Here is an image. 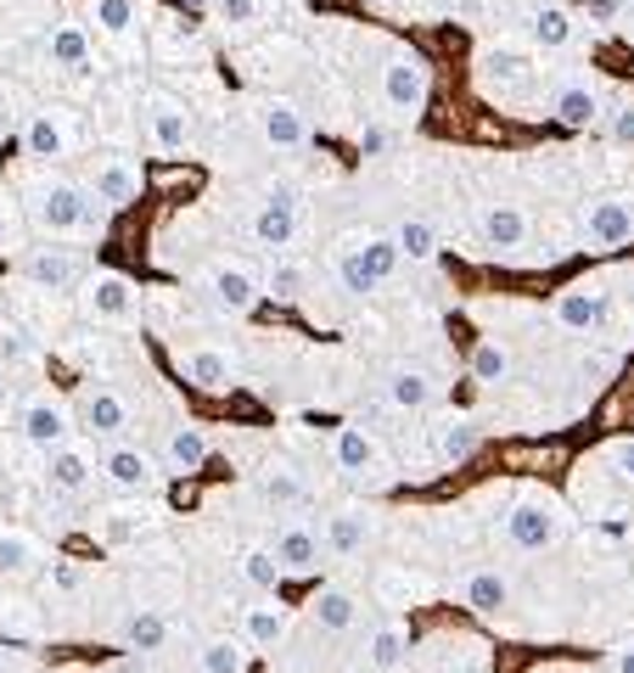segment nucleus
<instances>
[{"label": "nucleus", "instance_id": "nucleus-42", "mask_svg": "<svg viewBox=\"0 0 634 673\" xmlns=\"http://www.w3.org/2000/svg\"><path fill=\"white\" fill-rule=\"evenodd\" d=\"M203 673H242V646L237 639H208L203 646Z\"/></svg>", "mask_w": 634, "mask_h": 673}, {"label": "nucleus", "instance_id": "nucleus-39", "mask_svg": "<svg viewBox=\"0 0 634 673\" xmlns=\"http://www.w3.org/2000/svg\"><path fill=\"white\" fill-rule=\"evenodd\" d=\"M393 242H398V253H405V258H432V253H439V236H432V225L427 219H405V225H398V236H393Z\"/></svg>", "mask_w": 634, "mask_h": 673}, {"label": "nucleus", "instance_id": "nucleus-14", "mask_svg": "<svg viewBox=\"0 0 634 673\" xmlns=\"http://www.w3.org/2000/svg\"><path fill=\"white\" fill-rule=\"evenodd\" d=\"M258 124H264V141H270V147H281V152L304 147V113H297L292 101H264Z\"/></svg>", "mask_w": 634, "mask_h": 673}, {"label": "nucleus", "instance_id": "nucleus-46", "mask_svg": "<svg viewBox=\"0 0 634 673\" xmlns=\"http://www.w3.org/2000/svg\"><path fill=\"white\" fill-rule=\"evenodd\" d=\"M270 287H276V297H297V287H304V269H297V264H276Z\"/></svg>", "mask_w": 634, "mask_h": 673}, {"label": "nucleus", "instance_id": "nucleus-23", "mask_svg": "<svg viewBox=\"0 0 634 673\" xmlns=\"http://www.w3.org/2000/svg\"><path fill=\"white\" fill-rule=\"evenodd\" d=\"M46 51H51L56 67H85V62H90V34H85L79 23H56L51 40H46Z\"/></svg>", "mask_w": 634, "mask_h": 673}, {"label": "nucleus", "instance_id": "nucleus-48", "mask_svg": "<svg viewBox=\"0 0 634 673\" xmlns=\"http://www.w3.org/2000/svg\"><path fill=\"white\" fill-rule=\"evenodd\" d=\"M612 673H634V646H623V651H612Z\"/></svg>", "mask_w": 634, "mask_h": 673}, {"label": "nucleus", "instance_id": "nucleus-43", "mask_svg": "<svg viewBox=\"0 0 634 673\" xmlns=\"http://www.w3.org/2000/svg\"><path fill=\"white\" fill-rule=\"evenodd\" d=\"M264 499H270V505H292V499H304V483H297L292 471H276V478H264Z\"/></svg>", "mask_w": 634, "mask_h": 673}, {"label": "nucleus", "instance_id": "nucleus-32", "mask_svg": "<svg viewBox=\"0 0 634 673\" xmlns=\"http://www.w3.org/2000/svg\"><path fill=\"white\" fill-rule=\"evenodd\" d=\"M354 247H359L365 269H371L377 281H388L393 269H398V258H405V253H398V242H393V236H365V242H354Z\"/></svg>", "mask_w": 634, "mask_h": 673}, {"label": "nucleus", "instance_id": "nucleus-30", "mask_svg": "<svg viewBox=\"0 0 634 673\" xmlns=\"http://www.w3.org/2000/svg\"><path fill=\"white\" fill-rule=\"evenodd\" d=\"M163 639H169V623H163L157 612H136L124 623V646L129 651H163Z\"/></svg>", "mask_w": 634, "mask_h": 673}, {"label": "nucleus", "instance_id": "nucleus-51", "mask_svg": "<svg viewBox=\"0 0 634 673\" xmlns=\"http://www.w3.org/2000/svg\"><path fill=\"white\" fill-rule=\"evenodd\" d=\"M0 253H7V225H0Z\"/></svg>", "mask_w": 634, "mask_h": 673}, {"label": "nucleus", "instance_id": "nucleus-47", "mask_svg": "<svg viewBox=\"0 0 634 673\" xmlns=\"http://www.w3.org/2000/svg\"><path fill=\"white\" fill-rule=\"evenodd\" d=\"M612 135H618V141H629V147H634V107H623V113L612 118Z\"/></svg>", "mask_w": 634, "mask_h": 673}, {"label": "nucleus", "instance_id": "nucleus-17", "mask_svg": "<svg viewBox=\"0 0 634 673\" xmlns=\"http://www.w3.org/2000/svg\"><path fill=\"white\" fill-rule=\"evenodd\" d=\"M129 309H136V287H129L124 276H96V281H90V315L124 320Z\"/></svg>", "mask_w": 634, "mask_h": 673}, {"label": "nucleus", "instance_id": "nucleus-53", "mask_svg": "<svg viewBox=\"0 0 634 673\" xmlns=\"http://www.w3.org/2000/svg\"><path fill=\"white\" fill-rule=\"evenodd\" d=\"M0 668H7V657H0Z\"/></svg>", "mask_w": 634, "mask_h": 673}, {"label": "nucleus", "instance_id": "nucleus-4", "mask_svg": "<svg viewBox=\"0 0 634 673\" xmlns=\"http://www.w3.org/2000/svg\"><path fill=\"white\" fill-rule=\"evenodd\" d=\"M40 225L46 230H79V225H102V208L79 191V186H51L40 191Z\"/></svg>", "mask_w": 634, "mask_h": 673}, {"label": "nucleus", "instance_id": "nucleus-22", "mask_svg": "<svg viewBox=\"0 0 634 673\" xmlns=\"http://www.w3.org/2000/svg\"><path fill=\"white\" fill-rule=\"evenodd\" d=\"M23 147H28V157H62L68 152V129H62V118H51V113H35L23 129Z\"/></svg>", "mask_w": 634, "mask_h": 673}, {"label": "nucleus", "instance_id": "nucleus-3", "mask_svg": "<svg viewBox=\"0 0 634 673\" xmlns=\"http://www.w3.org/2000/svg\"><path fill=\"white\" fill-rule=\"evenodd\" d=\"M382 96H388V107L393 113H421L427 107V62L410 56V51H398L388 67H382Z\"/></svg>", "mask_w": 634, "mask_h": 673}, {"label": "nucleus", "instance_id": "nucleus-5", "mask_svg": "<svg viewBox=\"0 0 634 673\" xmlns=\"http://www.w3.org/2000/svg\"><path fill=\"white\" fill-rule=\"evenodd\" d=\"M297 230V191L292 186H270L258 202V219H253V236L264 247H287Z\"/></svg>", "mask_w": 634, "mask_h": 673}, {"label": "nucleus", "instance_id": "nucleus-34", "mask_svg": "<svg viewBox=\"0 0 634 673\" xmlns=\"http://www.w3.org/2000/svg\"><path fill=\"white\" fill-rule=\"evenodd\" d=\"M432 449H439V460H466V455L478 449L472 421H444V427H439V437H432Z\"/></svg>", "mask_w": 634, "mask_h": 673}, {"label": "nucleus", "instance_id": "nucleus-16", "mask_svg": "<svg viewBox=\"0 0 634 673\" xmlns=\"http://www.w3.org/2000/svg\"><path fill=\"white\" fill-rule=\"evenodd\" d=\"M600 309H607V297H600L595 287H567V292L556 297V320H561L567 331H589V326L600 320Z\"/></svg>", "mask_w": 634, "mask_h": 673}, {"label": "nucleus", "instance_id": "nucleus-13", "mask_svg": "<svg viewBox=\"0 0 634 673\" xmlns=\"http://www.w3.org/2000/svg\"><path fill=\"white\" fill-rule=\"evenodd\" d=\"M90 478H96V460H90L85 449L62 444V449H51V455H46V483H51L56 494H79Z\"/></svg>", "mask_w": 634, "mask_h": 673}, {"label": "nucleus", "instance_id": "nucleus-29", "mask_svg": "<svg viewBox=\"0 0 634 673\" xmlns=\"http://www.w3.org/2000/svg\"><path fill=\"white\" fill-rule=\"evenodd\" d=\"M203 460H208V437L196 432V427H175L169 432V466L175 471H196Z\"/></svg>", "mask_w": 634, "mask_h": 673}, {"label": "nucleus", "instance_id": "nucleus-27", "mask_svg": "<svg viewBox=\"0 0 634 673\" xmlns=\"http://www.w3.org/2000/svg\"><path fill=\"white\" fill-rule=\"evenodd\" d=\"M35 561H40V545H35V538L17 533V528H0V572L23 579V572H35Z\"/></svg>", "mask_w": 634, "mask_h": 673}, {"label": "nucleus", "instance_id": "nucleus-31", "mask_svg": "<svg viewBox=\"0 0 634 673\" xmlns=\"http://www.w3.org/2000/svg\"><path fill=\"white\" fill-rule=\"evenodd\" d=\"M405 651H410V634L398 628V623H388V628H377V634H371V668L393 673L398 662H405Z\"/></svg>", "mask_w": 634, "mask_h": 673}, {"label": "nucleus", "instance_id": "nucleus-11", "mask_svg": "<svg viewBox=\"0 0 634 673\" xmlns=\"http://www.w3.org/2000/svg\"><path fill=\"white\" fill-rule=\"evenodd\" d=\"M276 561H281V572L287 579H304V572H315L320 567V538L309 533V528H281L276 533Z\"/></svg>", "mask_w": 634, "mask_h": 673}, {"label": "nucleus", "instance_id": "nucleus-12", "mask_svg": "<svg viewBox=\"0 0 634 673\" xmlns=\"http://www.w3.org/2000/svg\"><path fill=\"white\" fill-rule=\"evenodd\" d=\"M141 196V168L129 157H107L96 168V202H107V208H124V202Z\"/></svg>", "mask_w": 634, "mask_h": 673}, {"label": "nucleus", "instance_id": "nucleus-20", "mask_svg": "<svg viewBox=\"0 0 634 673\" xmlns=\"http://www.w3.org/2000/svg\"><path fill=\"white\" fill-rule=\"evenodd\" d=\"M309 612H315V623H320L326 634H343V628H354V618H359V600H354L348 589H320Z\"/></svg>", "mask_w": 634, "mask_h": 673}, {"label": "nucleus", "instance_id": "nucleus-50", "mask_svg": "<svg viewBox=\"0 0 634 673\" xmlns=\"http://www.w3.org/2000/svg\"><path fill=\"white\" fill-rule=\"evenodd\" d=\"M618 466H623V478H634V444H618Z\"/></svg>", "mask_w": 634, "mask_h": 673}, {"label": "nucleus", "instance_id": "nucleus-24", "mask_svg": "<svg viewBox=\"0 0 634 673\" xmlns=\"http://www.w3.org/2000/svg\"><path fill=\"white\" fill-rule=\"evenodd\" d=\"M28 276H35L40 287H51V292H68L74 281H79V258L74 253H40V258H28Z\"/></svg>", "mask_w": 634, "mask_h": 673}, {"label": "nucleus", "instance_id": "nucleus-37", "mask_svg": "<svg viewBox=\"0 0 634 673\" xmlns=\"http://www.w3.org/2000/svg\"><path fill=\"white\" fill-rule=\"evenodd\" d=\"M281 634H287L281 606H248V639H253V646H276Z\"/></svg>", "mask_w": 634, "mask_h": 673}, {"label": "nucleus", "instance_id": "nucleus-7", "mask_svg": "<svg viewBox=\"0 0 634 673\" xmlns=\"http://www.w3.org/2000/svg\"><path fill=\"white\" fill-rule=\"evenodd\" d=\"M208 297H214V309H225V315H253L264 292H258V281L248 276V269L225 264V269L208 276Z\"/></svg>", "mask_w": 634, "mask_h": 673}, {"label": "nucleus", "instance_id": "nucleus-38", "mask_svg": "<svg viewBox=\"0 0 634 673\" xmlns=\"http://www.w3.org/2000/svg\"><path fill=\"white\" fill-rule=\"evenodd\" d=\"M533 40H540V46H567V40H573V17H567L561 7H540V12H533Z\"/></svg>", "mask_w": 634, "mask_h": 673}, {"label": "nucleus", "instance_id": "nucleus-52", "mask_svg": "<svg viewBox=\"0 0 634 673\" xmlns=\"http://www.w3.org/2000/svg\"><path fill=\"white\" fill-rule=\"evenodd\" d=\"M186 7H208V0H186Z\"/></svg>", "mask_w": 634, "mask_h": 673}, {"label": "nucleus", "instance_id": "nucleus-36", "mask_svg": "<svg viewBox=\"0 0 634 673\" xmlns=\"http://www.w3.org/2000/svg\"><path fill=\"white\" fill-rule=\"evenodd\" d=\"M136 0H90V17H96V28L102 34H129L136 28Z\"/></svg>", "mask_w": 634, "mask_h": 673}, {"label": "nucleus", "instance_id": "nucleus-33", "mask_svg": "<svg viewBox=\"0 0 634 673\" xmlns=\"http://www.w3.org/2000/svg\"><path fill=\"white\" fill-rule=\"evenodd\" d=\"M388 398L398 404V410H421V404L432 398V382L421 377V370H393V382H388Z\"/></svg>", "mask_w": 634, "mask_h": 673}, {"label": "nucleus", "instance_id": "nucleus-6", "mask_svg": "<svg viewBox=\"0 0 634 673\" xmlns=\"http://www.w3.org/2000/svg\"><path fill=\"white\" fill-rule=\"evenodd\" d=\"M584 230H589V242H600V247L629 242V236H634V202L629 196H595L584 208Z\"/></svg>", "mask_w": 634, "mask_h": 673}, {"label": "nucleus", "instance_id": "nucleus-8", "mask_svg": "<svg viewBox=\"0 0 634 673\" xmlns=\"http://www.w3.org/2000/svg\"><path fill=\"white\" fill-rule=\"evenodd\" d=\"M147 129H152V147L180 152V147L191 141V113L180 107L175 96H152V101H147Z\"/></svg>", "mask_w": 634, "mask_h": 673}, {"label": "nucleus", "instance_id": "nucleus-2", "mask_svg": "<svg viewBox=\"0 0 634 673\" xmlns=\"http://www.w3.org/2000/svg\"><path fill=\"white\" fill-rule=\"evenodd\" d=\"M478 85H483V96H494V101H517V96H528V85H533V62L522 56V51H483L478 56Z\"/></svg>", "mask_w": 634, "mask_h": 673}, {"label": "nucleus", "instance_id": "nucleus-19", "mask_svg": "<svg viewBox=\"0 0 634 673\" xmlns=\"http://www.w3.org/2000/svg\"><path fill=\"white\" fill-rule=\"evenodd\" d=\"M511 600V584H506V572H494V567H478L472 579H466V606L472 612H499V606Z\"/></svg>", "mask_w": 634, "mask_h": 673}, {"label": "nucleus", "instance_id": "nucleus-21", "mask_svg": "<svg viewBox=\"0 0 634 673\" xmlns=\"http://www.w3.org/2000/svg\"><path fill=\"white\" fill-rule=\"evenodd\" d=\"M102 471H107L113 488H152V460L141 449H113L102 460Z\"/></svg>", "mask_w": 634, "mask_h": 673}, {"label": "nucleus", "instance_id": "nucleus-28", "mask_svg": "<svg viewBox=\"0 0 634 673\" xmlns=\"http://www.w3.org/2000/svg\"><path fill=\"white\" fill-rule=\"evenodd\" d=\"M550 113H556L567 129H584V124L595 118V90H589V85H567V90L550 101Z\"/></svg>", "mask_w": 634, "mask_h": 673}, {"label": "nucleus", "instance_id": "nucleus-44", "mask_svg": "<svg viewBox=\"0 0 634 673\" xmlns=\"http://www.w3.org/2000/svg\"><path fill=\"white\" fill-rule=\"evenodd\" d=\"M23 359H35L28 331H7V336H0V365H23Z\"/></svg>", "mask_w": 634, "mask_h": 673}, {"label": "nucleus", "instance_id": "nucleus-49", "mask_svg": "<svg viewBox=\"0 0 634 673\" xmlns=\"http://www.w3.org/2000/svg\"><path fill=\"white\" fill-rule=\"evenodd\" d=\"M359 141H365V152H382V147H388V135H382V129L371 124V129H365V135H359Z\"/></svg>", "mask_w": 634, "mask_h": 673}, {"label": "nucleus", "instance_id": "nucleus-26", "mask_svg": "<svg viewBox=\"0 0 634 673\" xmlns=\"http://www.w3.org/2000/svg\"><path fill=\"white\" fill-rule=\"evenodd\" d=\"M186 377L208 393H225L230 388V359L219 348H196V354H186Z\"/></svg>", "mask_w": 634, "mask_h": 673}, {"label": "nucleus", "instance_id": "nucleus-18", "mask_svg": "<svg viewBox=\"0 0 634 673\" xmlns=\"http://www.w3.org/2000/svg\"><path fill=\"white\" fill-rule=\"evenodd\" d=\"M338 466L348 478H365V471L377 466V437L365 427H338Z\"/></svg>", "mask_w": 634, "mask_h": 673}, {"label": "nucleus", "instance_id": "nucleus-25", "mask_svg": "<svg viewBox=\"0 0 634 673\" xmlns=\"http://www.w3.org/2000/svg\"><path fill=\"white\" fill-rule=\"evenodd\" d=\"M483 236H489L494 247H522V236H528L522 208H511V202H494V208L483 214Z\"/></svg>", "mask_w": 634, "mask_h": 673}, {"label": "nucleus", "instance_id": "nucleus-45", "mask_svg": "<svg viewBox=\"0 0 634 673\" xmlns=\"http://www.w3.org/2000/svg\"><path fill=\"white\" fill-rule=\"evenodd\" d=\"M219 7V17L230 23V28H248V23H258V0H214Z\"/></svg>", "mask_w": 634, "mask_h": 673}, {"label": "nucleus", "instance_id": "nucleus-1", "mask_svg": "<svg viewBox=\"0 0 634 673\" xmlns=\"http://www.w3.org/2000/svg\"><path fill=\"white\" fill-rule=\"evenodd\" d=\"M506 538L517 550H550L561 538V505L545 494H522L506 517Z\"/></svg>", "mask_w": 634, "mask_h": 673}, {"label": "nucleus", "instance_id": "nucleus-15", "mask_svg": "<svg viewBox=\"0 0 634 673\" xmlns=\"http://www.w3.org/2000/svg\"><path fill=\"white\" fill-rule=\"evenodd\" d=\"M79 416H85V427L90 432H124L129 427V410H124V398L113 393V388H90L85 393V404H79Z\"/></svg>", "mask_w": 634, "mask_h": 673}, {"label": "nucleus", "instance_id": "nucleus-9", "mask_svg": "<svg viewBox=\"0 0 634 673\" xmlns=\"http://www.w3.org/2000/svg\"><path fill=\"white\" fill-rule=\"evenodd\" d=\"M23 437H28L35 449H46V455L62 449V444H68V410H62L56 398H35V404L23 410Z\"/></svg>", "mask_w": 634, "mask_h": 673}, {"label": "nucleus", "instance_id": "nucleus-35", "mask_svg": "<svg viewBox=\"0 0 634 673\" xmlns=\"http://www.w3.org/2000/svg\"><path fill=\"white\" fill-rule=\"evenodd\" d=\"M242 572H248V584L264 589V595H276L281 579H287L281 561H276V550H248V556H242Z\"/></svg>", "mask_w": 634, "mask_h": 673}, {"label": "nucleus", "instance_id": "nucleus-40", "mask_svg": "<svg viewBox=\"0 0 634 673\" xmlns=\"http://www.w3.org/2000/svg\"><path fill=\"white\" fill-rule=\"evenodd\" d=\"M506 370H511V354L499 348L494 336L472 348V377H478V382H506Z\"/></svg>", "mask_w": 634, "mask_h": 673}, {"label": "nucleus", "instance_id": "nucleus-10", "mask_svg": "<svg viewBox=\"0 0 634 673\" xmlns=\"http://www.w3.org/2000/svg\"><path fill=\"white\" fill-rule=\"evenodd\" d=\"M371 533H377L371 511L348 505V511H338V517L326 522V550H331V556H359L365 545H371Z\"/></svg>", "mask_w": 634, "mask_h": 673}, {"label": "nucleus", "instance_id": "nucleus-41", "mask_svg": "<svg viewBox=\"0 0 634 673\" xmlns=\"http://www.w3.org/2000/svg\"><path fill=\"white\" fill-rule=\"evenodd\" d=\"M338 276H343V292H354V297H365V292L377 287V276L365 269V258H359V247H354V242L338 253Z\"/></svg>", "mask_w": 634, "mask_h": 673}]
</instances>
